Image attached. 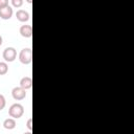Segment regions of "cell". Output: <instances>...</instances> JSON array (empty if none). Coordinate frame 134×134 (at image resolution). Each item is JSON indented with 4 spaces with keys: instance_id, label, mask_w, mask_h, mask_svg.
<instances>
[{
    "instance_id": "obj_12",
    "label": "cell",
    "mask_w": 134,
    "mask_h": 134,
    "mask_svg": "<svg viewBox=\"0 0 134 134\" xmlns=\"http://www.w3.org/2000/svg\"><path fill=\"white\" fill-rule=\"evenodd\" d=\"M12 4L15 7H20L23 4V1L22 0H12Z\"/></svg>"
},
{
    "instance_id": "obj_5",
    "label": "cell",
    "mask_w": 134,
    "mask_h": 134,
    "mask_svg": "<svg viewBox=\"0 0 134 134\" xmlns=\"http://www.w3.org/2000/svg\"><path fill=\"white\" fill-rule=\"evenodd\" d=\"M13 16V8L7 5L3 8H0V18L3 19V20H8L10 19Z\"/></svg>"
},
{
    "instance_id": "obj_14",
    "label": "cell",
    "mask_w": 134,
    "mask_h": 134,
    "mask_svg": "<svg viewBox=\"0 0 134 134\" xmlns=\"http://www.w3.org/2000/svg\"><path fill=\"white\" fill-rule=\"evenodd\" d=\"M8 5V1L7 0H0V8H3L5 6Z\"/></svg>"
},
{
    "instance_id": "obj_16",
    "label": "cell",
    "mask_w": 134,
    "mask_h": 134,
    "mask_svg": "<svg viewBox=\"0 0 134 134\" xmlns=\"http://www.w3.org/2000/svg\"><path fill=\"white\" fill-rule=\"evenodd\" d=\"M23 134H32V133H31V131H29V132H24Z\"/></svg>"
},
{
    "instance_id": "obj_1",
    "label": "cell",
    "mask_w": 134,
    "mask_h": 134,
    "mask_svg": "<svg viewBox=\"0 0 134 134\" xmlns=\"http://www.w3.org/2000/svg\"><path fill=\"white\" fill-rule=\"evenodd\" d=\"M24 113V107L21 105V104H13L10 107H9V110H8V114L12 118L14 119H17V118H20Z\"/></svg>"
},
{
    "instance_id": "obj_3",
    "label": "cell",
    "mask_w": 134,
    "mask_h": 134,
    "mask_svg": "<svg viewBox=\"0 0 134 134\" xmlns=\"http://www.w3.org/2000/svg\"><path fill=\"white\" fill-rule=\"evenodd\" d=\"M2 55L5 62H14L17 58V50L14 47H6L3 50Z\"/></svg>"
},
{
    "instance_id": "obj_15",
    "label": "cell",
    "mask_w": 134,
    "mask_h": 134,
    "mask_svg": "<svg viewBox=\"0 0 134 134\" xmlns=\"http://www.w3.org/2000/svg\"><path fill=\"white\" fill-rule=\"evenodd\" d=\"M2 43H3V39H2V37H1V35H0V46L2 45Z\"/></svg>"
},
{
    "instance_id": "obj_9",
    "label": "cell",
    "mask_w": 134,
    "mask_h": 134,
    "mask_svg": "<svg viewBox=\"0 0 134 134\" xmlns=\"http://www.w3.org/2000/svg\"><path fill=\"white\" fill-rule=\"evenodd\" d=\"M3 127L6 129V130H13L16 128V120L14 118H6L4 121H3Z\"/></svg>"
},
{
    "instance_id": "obj_4",
    "label": "cell",
    "mask_w": 134,
    "mask_h": 134,
    "mask_svg": "<svg viewBox=\"0 0 134 134\" xmlns=\"http://www.w3.org/2000/svg\"><path fill=\"white\" fill-rule=\"evenodd\" d=\"M12 96L16 100H21V99L25 98V96H26V90H24L20 86L19 87H15L12 90Z\"/></svg>"
},
{
    "instance_id": "obj_7",
    "label": "cell",
    "mask_w": 134,
    "mask_h": 134,
    "mask_svg": "<svg viewBox=\"0 0 134 134\" xmlns=\"http://www.w3.org/2000/svg\"><path fill=\"white\" fill-rule=\"evenodd\" d=\"M20 87L23 88L24 90H28L32 87V80L30 76H24L20 81Z\"/></svg>"
},
{
    "instance_id": "obj_10",
    "label": "cell",
    "mask_w": 134,
    "mask_h": 134,
    "mask_svg": "<svg viewBox=\"0 0 134 134\" xmlns=\"http://www.w3.org/2000/svg\"><path fill=\"white\" fill-rule=\"evenodd\" d=\"M7 71H8V65L6 64V62H0V75L6 74Z\"/></svg>"
},
{
    "instance_id": "obj_13",
    "label": "cell",
    "mask_w": 134,
    "mask_h": 134,
    "mask_svg": "<svg viewBox=\"0 0 134 134\" xmlns=\"http://www.w3.org/2000/svg\"><path fill=\"white\" fill-rule=\"evenodd\" d=\"M26 127H27V129H28L29 131H31V130H32V119H31V118H29V119L27 120Z\"/></svg>"
},
{
    "instance_id": "obj_8",
    "label": "cell",
    "mask_w": 134,
    "mask_h": 134,
    "mask_svg": "<svg viewBox=\"0 0 134 134\" xmlns=\"http://www.w3.org/2000/svg\"><path fill=\"white\" fill-rule=\"evenodd\" d=\"M16 17L20 22H27L29 20V14L28 12L24 10V9H19L16 13Z\"/></svg>"
},
{
    "instance_id": "obj_6",
    "label": "cell",
    "mask_w": 134,
    "mask_h": 134,
    "mask_svg": "<svg viewBox=\"0 0 134 134\" xmlns=\"http://www.w3.org/2000/svg\"><path fill=\"white\" fill-rule=\"evenodd\" d=\"M19 32L24 38H30L32 36V27L30 25H22L19 29Z\"/></svg>"
},
{
    "instance_id": "obj_2",
    "label": "cell",
    "mask_w": 134,
    "mask_h": 134,
    "mask_svg": "<svg viewBox=\"0 0 134 134\" xmlns=\"http://www.w3.org/2000/svg\"><path fill=\"white\" fill-rule=\"evenodd\" d=\"M19 61L24 64L28 65L32 61V50L31 48H23L19 53Z\"/></svg>"
},
{
    "instance_id": "obj_11",
    "label": "cell",
    "mask_w": 134,
    "mask_h": 134,
    "mask_svg": "<svg viewBox=\"0 0 134 134\" xmlns=\"http://www.w3.org/2000/svg\"><path fill=\"white\" fill-rule=\"evenodd\" d=\"M5 105H6V100H5V97H4V95H3V94H1V93H0V111L4 109Z\"/></svg>"
}]
</instances>
